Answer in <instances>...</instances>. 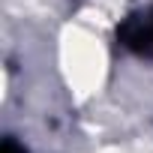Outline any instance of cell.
<instances>
[{"label":"cell","mask_w":153,"mask_h":153,"mask_svg":"<svg viewBox=\"0 0 153 153\" xmlns=\"http://www.w3.org/2000/svg\"><path fill=\"white\" fill-rule=\"evenodd\" d=\"M105 48L87 27H69L60 36V69L78 99L93 96L105 78Z\"/></svg>","instance_id":"6da1fadb"}]
</instances>
